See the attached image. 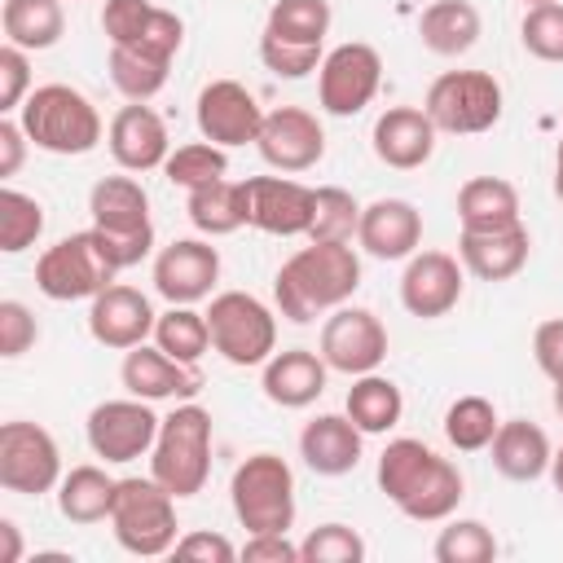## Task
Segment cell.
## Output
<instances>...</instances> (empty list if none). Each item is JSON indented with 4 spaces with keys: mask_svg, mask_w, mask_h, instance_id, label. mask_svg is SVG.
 Returning a JSON list of instances; mask_svg holds the SVG:
<instances>
[{
    "mask_svg": "<svg viewBox=\"0 0 563 563\" xmlns=\"http://www.w3.org/2000/svg\"><path fill=\"white\" fill-rule=\"evenodd\" d=\"M114 484H119V479H114L106 466H97V462L70 466V471L62 475V484H57V510H62V519H66V523H79V528L110 519Z\"/></svg>",
    "mask_w": 563,
    "mask_h": 563,
    "instance_id": "32",
    "label": "cell"
},
{
    "mask_svg": "<svg viewBox=\"0 0 563 563\" xmlns=\"http://www.w3.org/2000/svg\"><path fill=\"white\" fill-rule=\"evenodd\" d=\"M550 484H554V493L563 497V444H559L554 457H550Z\"/></svg>",
    "mask_w": 563,
    "mask_h": 563,
    "instance_id": "54",
    "label": "cell"
},
{
    "mask_svg": "<svg viewBox=\"0 0 563 563\" xmlns=\"http://www.w3.org/2000/svg\"><path fill=\"white\" fill-rule=\"evenodd\" d=\"M26 145L31 136L22 132V123L13 114L0 119V180H13L22 172V158H26Z\"/></svg>",
    "mask_w": 563,
    "mask_h": 563,
    "instance_id": "52",
    "label": "cell"
},
{
    "mask_svg": "<svg viewBox=\"0 0 563 563\" xmlns=\"http://www.w3.org/2000/svg\"><path fill=\"white\" fill-rule=\"evenodd\" d=\"M488 453H493L497 475H506L515 484H532V479L550 475V457H554L550 435L537 422H528V418H506L497 427Z\"/></svg>",
    "mask_w": 563,
    "mask_h": 563,
    "instance_id": "29",
    "label": "cell"
},
{
    "mask_svg": "<svg viewBox=\"0 0 563 563\" xmlns=\"http://www.w3.org/2000/svg\"><path fill=\"white\" fill-rule=\"evenodd\" d=\"M31 53L18 44H0V114L22 110V101L31 97Z\"/></svg>",
    "mask_w": 563,
    "mask_h": 563,
    "instance_id": "47",
    "label": "cell"
},
{
    "mask_svg": "<svg viewBox=\"0 0 563 563\" xmlns=\"http://www.w3.org/2000/svg\"><path fill=\"white\" fill-rule=\"evenodd\" d=\"M532 356L550 383H563V317H550L532 330Z\"/></svg>",
    "mask_w": 563,
    "mask_h": 563,
    "instance_id": "50",
    "label": "cell"
},
{
    "mask_svg": "<svg viewBox=\"0 0 563 563\" xmlns=\"http://www.w3.org/2000/svg\"><path fill=\"white\" fill-rule=\"evenodd\" d=\"M106 150L123 172H154L167 163L172 136H167V123L154 106L128 101L114 110V119L106 128Z\"/></svg>",
    "mask_w": 563,
    "mask_h": 563,
    "instance_id": "21",
    "label": "cell"
},
{
    "mask_svg": "<svg viewBox=\"0 0 563 563\" xmlns=\"http://www.w3.org/2000/svg\"><path fill=\"white\" fill-rule=\"evenodd\" d=\"M163 176L189 194V189H202V185H211V180H224V176H229V154H224V145L189 141V145H176V150L167 154Z\"/></svg>",
    "mask_w": 563,
    "mask_h": 563,
    "instance_id": "40",
    "label": "cell"
},
{
    "mask_svg": "<svg viewBox=\"0 0 563 563\" xmlns=\"http://www.w3.org/2000/svg\"><path fill=\"white\" fill-rule=\"evenodd\" d=\"M185 211H189V224L202 238L238 233L246 224V185L224 176V180H211L202 189H189L185 194Z\"/></svg>",
    "mask_w": 563,
    "mask_h": 563,
    "instance_id": "34",
    "label": "cell"
},
{
    "mask_svg": "<svg viewBox=\"0 0 563 563\" xmlns=\"http://www.w3.org/2000/svg\"><path fill=\"white\" fill-rule=\"evenodd\" d=\"M528 255H532V238H528L523 220L510 224V229H488V233L462 229L457 233V260L479 282H510V277H519Z\"/></svg>",
    "mask_w": 563,
    "mask_h": 563,
    "instance_id": "27",
    "label": "cell"
},
{
    "mask_svg": "<svg viewBox=\"0 0 563 563\" xmlns=\"http://www.w3.org/2000/svg\"><path fill=\"white\" fill-rule=\"evenodd\" d=\"M550 400H554V413L563 418V383H554V396H550Z\"/></svg>",
    "mask_w": 563,
    "mask_h": 563,
    "instance_id": "55",
    "label": "cell"
},
{
    "mask_svg": "<svg viewBox=\"0 0 563 563\" xmlns=\"http://www.w3.org/2000/svg\"><path fill=\"white\" fill-rule=\"evenodd\" d=\"M365 559V537L347 523H317L299 541V563H361Z\"/></svg>",
    "mask_w": 563,
    "mask_h": 563,
    "instance_id": "44",
    "label": "cell"
},
{
    "mask_svg": "<svg viewBox=\"0 0 563 563\" xmlns=\"http://www.w3.org/2000/svg\"><path fill=\"white\" fill-rule=\"evenodd\" d=\"M233 519L246 532H290L295 523V471L277 453H251L229 479Z\"/></svg>",
    "mask_w": 563,
    "mask_h": 563,
    "instance_id": "6",
    "label": "cell"
},
{
    "mask_svg": "<svg viewBox=\"0 0 563 563\" xmlns=\"http://www.w3.org/2000/svg\"><path fill=\"white\" fill-rule=\"evenodd\" d=\"M435 136L440 132H435V123L422 106H387L374 119L369 145H374L378 163H387L396 172H413L435 154Z\"/></svg>",
    "mask_w": 563,
    "mask_h": 563,
    "instance_id": "23",
    "label": "cell"
},
{
    "mask_svg": "<svg viewBox=\"0 0 563 563\" xmlns=\"http://www.w3.org/2000/svg\"><path fill=\"white\" fill-rule=\"evenodd\" d=\"M220 282V251L202 238H176L154 255V290L167 303H198Z\"/></svg>",
    "mask_w": 563,
    "mask_h": 563,
    "instance_id": "19",
    "label": "cell"
},
{
    "mask_svg": "<svg viewBox=\"0 0 563 563\" xmlns=\"http://www.w3.org/2000/svg\"><path fill=\"white\" fill-rule=\"evenodd\" d=\"M330 0H273L264 31L295 44H325L330 35Z\"/></svg>",
    "mask_w": 563,
    "mask_h": 563,
    "instance_id": "39",
    "label": "cell"
},
{
    "mask_svg": "<svg viewBox=\"0 0 563 563\" xmlns=\"http://www.w3.org/2000/svg\"><path fill=\"white\" fill-rule=\"evenodd\" d=\"M176 497L154 479V475H128L114 484V506H110V532L114 541L136 554V559H158L172 554L176 545Z\"/></svg>",
    "mask_w": 563,
    "mask_h": 563,
    "instance_id": "5",
    "label": "cell"
},
{
    "mask_svg": "<svg viewBox=\"0 0 563 563\" xmlns=\"http://www.w3.org/2000/svg\"><path fill=\"white\" fill-rule=\"evenodd\" d=\"M35 339H40L35 312L22 299H0V356L4 361H18L22 352L35 347Z\"/></svg>",
    "mask_w": 563,
    "mask_h": 563,
    "instance_id": "48",
    "label": "cell"
},
{
    "mask_svg": "<svg viewBox=\"0 0 563 563\" xmlns=\"http://www.w3.org/2000/svg\"><path fill=\"white\" fill-rule=\"evenodd\" d=\"M22 559V532L13 519H0V563H18Z\"/></svg>",
    "mask_w": 563,
    "mask_h": 563,
    "instance_id": "53",
    "label": "cell"
},
{
    "mask_svg": "<svg viewBox=\"0 0 563 563\" xmlns=\"http://www.w3.org/2000/svg\"><path fill=\"white\" fill-rule=\"evenodd\" d=\"M431 554H435V563H488V559H497V537L479 519H453L449 515Z\"/></svg>",
    "mask_w": 563,
    "mask_h": 563,
    "instance_id": "43",
    "label": "cell"
},
{
    "mask_svg": "<svg viewBox=\"0 0 563 563\" xmlns=\"http://www.w3.org/2000/svg\"><path fill=\"white\" fill-rule=\"evenodd\" d=\"M523 4H528V9H532V4H550V0H523Z\"/></svg>",
    "mask_w": 563,
    "mask_h": 563,
    "instance_id": "56",
    "label": "cell"
},
{
    "mask_svg": "<svg viewBox=\"0 0 563 563\" xmlns=\"http://www.w3.org/2000/svg\"><path fill=\"white\" fill-rule=\"evenodd\" d=\"M62 449L48 427L13 418L0 427V488L18 497H44L62 484Z\"/></svg>",
    "mask_w": 563,
    "mask_h": 563,
    "instance_id": "10",
    "label": "cell"
},
{
    "mask_svg": "<svg viewBox=\"0 0 563 563\" xmlns=\"http://www.w3.org/2000/svg\"><path fill=\"white\" fill-rule=\"evenodd\" d=\"M361 286V255L352 242H308L273 277V303L286 321L308 325L343 308Z\"/></svg>",
    "mask_w": 563,
    "mask_h": 563,
    "instance_id": "2",
    "label": "cell"
},
{
    "mask_svg": "<svg viewBox=\"0 0 563 563\" xmlns=\"http://www.w3.org/2000/svg\"><path fill=\"white\" fill-rule=\"evenodd\" d=\"M356 242L374 260H409L422 242V211L409 198H374L361 207Z\"/></svg>",
    "mask_w": 563,
    "mask_h": 563,
    "instance_id": "24",
    "label": "cell"
},
{
    "mask_svg": "<svg viewBox=\"0 0 563 563\" xmlns=\"http://www.w3.org/2000/svg\"><path fill=\"white\" fill-rule=\"evenodd\" d=\"M462 286H466V268H462L457 255L413 251L405 260V273H400V303H405L409 317L435 321V317H449L457 308Z\"/></svg>",
    "mask_w": 563,
    "mask_h": 563,
    "instance_id": "17",
    "label": "cell"
},
{
    "mask_svg": "<svg viewBox=\"0 0 563 563\" xmlns=\"http://www.w3.org/2000/svg\"><path fill=\"white\" fill-rule=\"evenodd\" d=\"M150 475L176 501L202 493L211 475V413L202 405L185 400L158 422V440L150 449Z\"/></svg>",
    "mask_w": 563,
    "mask_h": 563,
    "instance_id": "4",
    "label": "cell"
},
{
    "mask_svg": "<svg viewBox=\"0 0 563 563\" xmlns=\"http://www.w3.org/2000/svg\"><path fill=\"white\" fill-rule=\"evenodd\" d=\"M343 413L365 431V435H387L400 413H405V396L391 378H383L378 369L374 374H356L352 387H347V400H343Z\"/></svg>",
    "mask_w": 563,
    "mask_h": 563,
    "instance_id": "35",
    "label": "cell"
},
{
    "mask_svg": "<svg viewBox=\"0 0 563 563\" xmlns=\"http://www.w3.org/2000/svg\"><path fill=\"white\" fill-rule=\"evenodd\" d=\"M356 224H361V202L339 185H321L312 198L308 242H352Z\"/></svg>",
    "mask_w": 563,
    "mask_h": 563,
    "instance_id": "42",
    "label": "cell"
},
{
    "mask_svg": "<svg viewBox=\"0 0 563 563\" xmlns=\"http://www.w3.org/2000/svg\"><path fill=\"white\" fill-rule=\"evenodd\" d=\"M158 413L150 400L141 396H123V400H101L92 405L88 422H84V435H88V449L106 462V466H123V462H136L154 449L158 440Z\"/></svg>",
    "mask_w": 563,
    "mask_h": 563,
    "instance_id": "12",
    "label": "cell"
},
{
    "mask_svg": "<svg viewBox=\"0 0 563 563\" xmlns=\"http://www.w3.org/2000/svg\"><path fill=\"white\" fill-rule=\"evenodd\" d=\"M119 277V268L110 264V255L101 251L97 233H70L53 246H44V255L35 260V290L53 303H75V299H92L101 295L110 282Z\"/></svg>",
    "mask_w": 563,
    "mask_h": 563,
    "instance_id": "9",
    "label": "cell"
},
{
    "mask_svg": "<svg viewBox=\"0 0 563 563\" xmlns=\"http://www.w3.org/2000/svg\"><path fill=\"white\" fill-rule=\"evenodd\" d=\"M172 554H176V559H189V563H233V559H238V545H233L224 532L194 528V532L176 537Z\"/></svg>",
    "mask_w": 563,
    "mask_h": 563,
    "instance_id": "49",
    "label": "cell"
},
{
    "mask_svg": "<svg viewBox=\"0 0 563 563\" xmlns=\"http://www.w3.org/2000/svg\"><path fill=\"white\" fill-rule=\"evenodd\" d=\"M321 44H295V40H277V35H260V62L264 70H273L277 79H308L321 66Z\"/></svg>",
    "mask_w": 563,
    "mask_h": 563,
    "instance_id": "46",
    "label": "cell"
},
{
    "mask_svg": "<svg viewBox=\"0 0 563 563\" xmlns=\"http://www.w3.org/2000/svg\"><path fill=\"white\" fill-rule=\"evenodd\" d=\"M422 110L431 114L435 132L479 136V132L497 128V119L506 110V97H501V84L488 70H444V75L431 79V88L422 97Z\"/></svg>",
    "mask_w": 563,
    "mask_h": 563,
    "instance_id": "8",
    "label": "cell"
},
{
    "mask_svg": "<svg viewBox=\"0 0 563 563\" xmlns=\"http://www.w3.org/2000/svg\"><path fill=\"white\" fill-rule=\"evenodd\" d=\"M361 449H365V431L347 413H317L299 431V457H303V466L312 475H325V479H339V475L356 471Z\"/></svg>",
    "mask_w": 563,
    "mask_h": 563,
    "instance_id": "26",
    "label": "cell"
},
{
    "mask_svg": "<svg viewBox=\"0 0 563 563\" xmlns=\"http://www.w3.org/2000/svg\"><path fill=\"white\" fill-rule=\"evenodd\" d=\"M154 343H158L167 356L198 365L202 352L211 347L207 312H198L194 303H167V312H158V321H154Z\"/></svg>",
    "mask_w": 563,
    "mask_h": 563,
    "instance_id": "37",
    "label": "cell"
},
{
    "mask_svg": "<svg viewBox=\"0 0 563 563\" xmlns=\"http://www.w3.org/2000/svg\"><path fill=\"white\" fill-rule=\"evenodd\" d=\"M246 563H299V545L286 532H246V545L238 550Z\"/></svg>",
    "mask_w": 563,
    "mask_h": 563,
    "instance_id": "51",
    "label": "cell"
},
{
    "mask_svg": "<svg viewBox=\"0 0 563 563\" xmlns=\"http://www.w3.org/2000/svg\"><path fill=\"white\" fill-rule=\"evenodd\" d=\"M457 224L471 233L519 224V189L501 176H471L457 189Z\"/></svg>",
    "mask_w": 563,
    "mask_h": 563,
    "instance_id": "31",
    "label": "cell"
},
{
    "mask_svg": "<svg viewBox=\"0 0 563 563\" xmlns=\"http://www.w3.org/2000/svg\"><path fill=\"white\" fill-rule=\"evenodd\" d=\"M92 229L106 238H154L150 224V194L136 176H101L88 189Z\"/></svg>",
    "mask_w": 563,
    "mask_h": 563,
    "instance_id": "25",
    "label": "cell"
},
{
    "mask_svg": "<svg viewBox=\"0 0 563 563\" xmlns=\"http://www.w3.org/2000/svg\"><path fill=\"white\" fill-rule=\"evenodd\" d=\"M106 70H110V84L128 97V101H154L172 75V62L167 57H154V53H141V48H123V44H110V57H106Z\"/></svg>",
    "mask_w": 563,
    "mask_h": 563,
    "instance_id": "36",
    "label": "cell"
},
{
    "mask_svg": "<svg viewBox=\"0 0 563 563\" xmlns=\"http://www.w3.org/2000/svg\"><path fill=\"white\" fill-rule=\"evenodd\" d=\"M18 123H22V132L31 136L35 150L57 154V158L92 154L101 145V136H106L97 106L79 88H70V84H40V88H31V97L18 110Z\"/></svg>",
    "mask_w": 563,
    "mask_h": 563,
    "instance_id": "3",
    "label": "cell"
},
{
    "mask_svg": "<svg viewBox=\"0 0 563 563\" xmlns=\"http://www.w3.org/2000/svg\"><path fill=\"white\" fill-rule=\"evenodd\" d=\"M501 418L493 409V400L484 396H457L449 409H444V440L457 449V453H479L493 444Z\"/></svg>",
    "mask_w": 563,
    "mask_h": 563,
    "instance_id": "38",
    "label": "cell"
},
{
    "mask_svg": "<svg viewBox=\"0 0 563 563\" xmlns=\"http://www.w3.org/2000/svg\"><path fill=\"white\" fill-rule=\"evenodd\" d=\"M321 361L334 369V374H374L383 361H387V325L369 312V308H334L325 321H321V343H317Z\"/></svg>",
    "mask_w": 563,
    "mask_h": 563,
    "instance_id": "13",
    "label": "cell"
},
{
    "mask_svg": "<svg viewBox=\"0 0 563 563\" xmlns=\"http://www.w3.org/2000/svg\"><path fill=\"white\" fill-rule=\"evenodd\" d=\"M44 233V207L40 198L4 185L0 189V251L4 255H22L26 246H35Z\"/></svg>",
    "mask_w": 563,
    "mask_h": 563,
    "instance_id": "41",
    "label": "cell"
},
{
    "mask_svg": "<svg viewBox=\"0 0 563 563\" xmlns=\"http://www.w3.org/2000/svg\"><path fill=\"white\" fill-rule=\"evenodd\" d=\"M101 31L110 44L141 48V53H154L167 62L185 44V22L154 0H106L101 4Z\"/></svg>",
    "mask_w": 563,
    "mask_h": 563,
    "instance_id": "16",
    "label": "cell"
},
{
    "mask_svg": "<svg viewBox=\"0 0 563 563\" xmlns=\"http://www.w3.org/2000/svg\"><path fill=\"white\" fill-rule=\"evenodd\" d=\"M246 224L273 238H308L317 189L290 176H246Z\"/></svg>",
    "mask_w": 563,
    "mask_h": 563,
    "instance_id": "18",
    "label": "cell"
},
{
    "mask_svg": "<svg viewBox=\"0 0 563 563\" xmlns=\"http://www.w3.org/2000/svg\"><path fill=\"white\" fill-rule=\"evenodd\" d=\"M119 383L128 387V396H141V400H194L198 387H202V374L198 365L189 361H176L167 356L158 343H136L123 352V365H119Z\"/></svg>",
    "mask_w": 563,
    "mask_h": 563,
    "instance_id": "22",
    "label": "cell"
},
{
    "mask_svg": "<svg viewBox=\"0 0 563 563\" xmlns=\"http://www.w3.org/2000/svg\"><path fill=\"white\" fill-rule=\"evenodd\" d=\"M519 40L537 62H563V0L532 4L519 22Z\"/></svg>",
    "mask_w": 563,
    "mask_h": 563,
    "instance_id": "45",
    "label": "cell"
},
{
    "mask_svg": "<svg viewBox=\"0 0 563 563\" xmlns=\"http://www.w3.org/2000/svg\"><path fill=\"white\" fill-rule=\"evenodd\" d=\"M264 106L255 101V92L246 88V84H238V79H211L202 92H198V101H194V123H198V132H202V141H211V145H224V150H233V145H255V136H260V128H264Z\"/></svg>",
    "mask_w": 563,
    "mask_h": 563,
    "instance_id": "14",
    "label": "cell"
},
{
    "mask_svg": "<svg viewBox=\"0 0 563 563\" xmlns=\"http://www.w3.org/2000/svg\"><path fill=\"white\" fill-rule=\"evenodd\" d=\"M479 9L471 0H431L418 18V40L435 57H462L479 44Z\"/></svg>",
    "mask_w": 563,
    "mask_h": 563,
    "instance_id": "30",
    "label": "cell"
},
{
    "mask_svg": "<svg viewBox=\"0 0 563 563\" xmlns=\"http://www.w3.org/2000/svg\"><path fill=\"white\" fill-rule=\"evenodd\" d=\"M255 150L273 172L295 176V172H308V167H317L325 158V128L303 106H277V110L264 114Z\"/></svg>",
    "mask_w": 563,
    "mask_h": 563,
    "instance_id": "15",
    "label": "cell"
},
{
    "mask_svg": "<svg viewBox=\"0 0 563 563\" xmlns=\"http://www.w3.org/2000/svg\"><path fill=\"white\" fill-rule=\"evenodd\" d=\"M154 321H158V312L128 282H110L101 295L88 299V334L110 352H128V347L145 343L154 334Z\"/></svg>",
    "mask_w": 563,
    "mask_h": 563,
    "instance_id": "20",
    "label": "cell"
},
{
    "mask_svg": "<svg viewBox=\"0 0 563 563\" xmlns=\"http://www.w3.org/2000/svg\"><path fill=\"white\" fill-rule=\"evenodd\" d=\"M378 84H383V57L365 40H347V44L330 48L317 66V101L334 119L361 114L374 101Z\"/></svg>",
    "mask_w": 563,
    "mask_h": 563,
    "instance_id": "11",
    "label": "cell"
},
{
    "mask_svg": "<svg viewBox=\"0 0 563 563\" xmlns=\"http://www.w3.org/2000/svg\"><path fill=\"white\" fill-rule=\"evenodd\" d=\"M0 31H4V44L44 53L66 35L62 0H0Z\"/></svg>",
    "mask_w": 563,
    "mask_h": 563,
    "instance_id": "33",
    "label": "cell"
},
{
    "mask_svg": "<svg viewBox=\"0 0 563 563\" xmlns=\"http://www.w3.org/2000/svg\"><path fill=\"white\" fill-rule=\"evenodd\" d=\"M374 479L383 497L413 523H444L466 497L462 471L413 435H400L378 453Z\"/></svg>",
    "mask_w": 563,
    "mask_h": 563,
    "instance_id": "1",
    "label": "cell"
},
{
    "mask_svg": "<svg viewBox=\"0 0 563 563\" xmlns=\"http://www.w3.org/2000/svg\"><path fill=\"white\" fill-rule=\"evenodd\" d=\"M325 378H330V365H325L321 352H312V347L273 352V356L260 365V387H264V396H268L277 409H308V405L325 391Z\"/></svg>",
    "mask_w": 563,
    "mask_h": 563,
    "instance_id": "28",
    "label": "cell"
},
{
    "mask_svg": "<svg viewBox=\"0 0 563 563\" xmlns=\"http://www.w3.org/2000/svg\"><path fill=\"white\" fill-rule=\"evenodd\" d=\"M207 325H211V347L238 369L264 365L277 352V312L264 299H255L251 290L211 295Z\"/></svg>",
    "mask_w": 563,
    "mask_h": 563,
    "instance_id": "7",
    "label": "cell"
}]
</instances>
